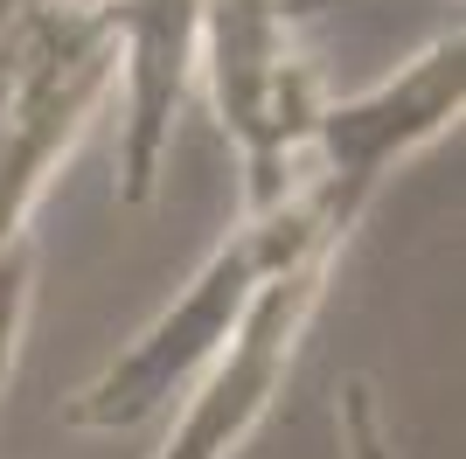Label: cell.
I'll use <instances>...</instances> for the list:
<instances>
[{
	"instance_id": "6",
	"label": "cell",
	"mask_w": 466,
	"mask_h": 459,
	"mask_svg": "<svg viewBox=\"0 0 466 459\" xmlns=\"http://www.w3.org/2000/svg\"><path fill=\"white\" fill-rule=\"evenodd\" d=\"M28 300H35V244L7 237L0 244V403H7V382H15V348H21V327H28Z\"/></svg>"
},
{
	"instance_id": "2",
	"label": "cell",
	"mask_w": 466,
	"mask_h": 459,
	"mask_svg": "<svg viewBox=\"0 0 466 459\" xmlns=\"http://www.w3.org/2000/svg\"><path fill=\"white\" fill-rule=\"evenodd\" d=\"M334 258L341 250H307L292 265L265 271L251 292V306L237 313L230 342L209 355V369L181 390V418L167 432L154 459H237L251 445V432L272 418V403L286 397L292 369H299V348L313 334V313L328 300Z\"/></svg>"
},
{
	"instance_id": "1",
	"label": "cell",
	"mask_w": 466,
	"mask_h": 459,
	"mask_svg": "<svg viewBox=\"0 0 466 459\" xmlns=\"http://www.w3.org/2000/svg\"><path fill=\"white\" fill-rule=\"evenodd\" d=\"M202 84L223 139L244 160V216L272 209L307 181V139L320 112V76L292 49L286 0H202Z\"/></svg>"
},
{
	"instance_id": "5",
	"label": "cell",
	"mask_w": 466,
	"mask_h": 459,
	"mask_svg": "<svg viewBox=\"0 0 466 459\" xmlns=\"http://www.w3.org/2000/svg\"><path fill=\"white\" fill-rule=\"evenodd\" d=\"M112 42L126 76V147L112 195L118 209H147L202 70V0H112Z\"/></svg>"
},
{
	"instance_id": "3",
	"label": "cell",
	"mask_w": 466,
	"mask_h": 459,
	"mask_svg": "<svg viewBox=\"0 0 466 459\" xmlns=\"http://www.w3.org/2000/svg\"><path fill=\"white\" fill-rule=\"evenodd\" d=\"M258 279H265V250H258L251 230L237 223L230 237L202 258V271H195L188 286L160 306L77 397L63 403V424H70V432H133V424L160 418V411L209 369L216 348L230 342V327H237V313L251 306Z\"/></svg>"
},
{
	"instance_id": "4",
	"label": "cell",
	"mask_w": 466,
	"mask_h": 459,
	"mask_svg": "<svg viewBox=\"0 0 466 459\" xmlns=\"http://www.w3.org/2000/svg\"><path fill=\"white\" fill-rule=\"evenodd\" d=\"M460 112H466V36L446 28L383 84L355 97H320L313 139H307V174L328 181L341 202L370 209L383 174L397 160H410L418 147H431L439 133H452Z\"/></svg>"
}]
</instances>
